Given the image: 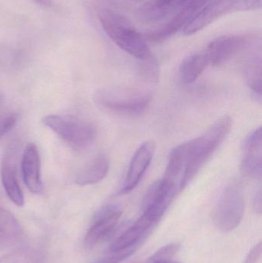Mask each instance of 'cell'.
I'll list each match as a JSON object with an SVG mask.
<instances>
[{"instance_id":"cell-11","label":"cell","mask_w":262,"mask_h":263,"mask_svg":"<svg viewBox=\"0 0 262 263\" xmlns=\"http://www.w3.org/2000/svg\"><path fill=\"white\" fill-rule=\"evenodd\" d=\"M16 151L15 145H12L6 150V155L3 156L1 163L2 183L6 194L12 202L23 206L25 203L24 196L20 188L17 177Z\"/></svg>"},{"instance_id":"cell-22","label":"cell","mask_w":262,"mask_h":263,"mask_svg":"<svg viewBox=\"0 0 262 263\" xmlns=\"http://www.w3.org/2000/svg\"><path fill=\"white\" fill-rule=\"evenodd\" d=\"M178 243H171L165 246L158 250L153 256H151L144 263H168L172 261V257L179 250Z\"/></svg>"},{"instance_id":"cell-19","label":"cell","mask_w":262,"mask_h":263,"mask_svg":"<svg viewBox=\"0 0 262 263\" xmlns=\"http://www.w3.org/2000/svg\"><path fill=\"white\" fill-rule=\"evenodd\" d=\"M261 54H251L245 62L243 73L249 87L257 95L261 94Z\"/></svg>"},{"instance_id":"cell-16","label":"cell","mask_w":262,"mask_h":263,"mask_svg":"<svg viewBox=\"0 0 262 263\" xmlns=\"http://www.w3.org/2000/svg\"><path fill=\"white\" fill-rule=\"evenodd\" d=\"M209 65V59L205 52L187 57L180 65V80L183 84H192L196 81Z\"/></svg>"},{"instance_id":"cell-25","label":"cell","mask_w":262,"mask_h":263,"mask_svg":"<svg viewBox=\"0 0 262 263\" xmlns=\"http://www.w3.org/2000/svg\"><path fill=\"white\" fill-rule=\"evenodd\" d=\"M254 208L255 212L258 213H261V191H259L255 195V199H254Z\"/></svg>"},{"instance_id":"cell-1","label":"cell","mask_w":262,"mask_h":263,"mask_svg":"<svg viewBox=\"0 0 262 263\" xmlns=\"http://www.w3.org/2000/svg\"><path fill=\"white\" fill-rule=\"evenodd\" d=\"M98 20L105 33L122 50L139 61L152 57L144 35L123 14L110 9H102Z\"/></svg>"},{"instance_id":"cell-17","label":"cell","mask_w":262,"mask_h":263,"mask_svg":"<svg viewBox=\"0 0 262 263\" xmlns=\"http://www.w3.org/2000/svg\"><path fill=\"white\" fill-rule=\"evenodd\" d=\"M23 235V230L16 218L9 211L0 208V247L16 243Z\"/></svg>"},{"instance_id":"cell-15","label":"cell","mask_w":262,"mask_h":263,"mask_svg":"<svg viewBox=\"0 0 262 263\" xmlns=\"http://www.w3.org/2000/svg\"><path fill=\"white\" fill-rule=\"evenodd\" d=\"M109 170V162L105 155L99 154L83 165L75 176L77 185H94L104 179Z\"/></svg>"},{"instance_id":"cell-14","label":"cell","mask_w":262,"mask_h":263,"mask_svg":"<svg viewBox=\"0 0 262 263\" xmlns=\"http://www.w3.org/2000/svg\"><path fill=\"white\" fill-rule=\"evenodd\" d=\"M190 0H151L138 11V17L146 22L161 21L175 14Z\"/></svg>"},{"instance_id":"cell-2","label":"cell","mask_w":262,"mask_h":263,"mask_svg":"<svg viewBox=\"0 0 262 263\" xmlns=\"http://www.w3.org/2000/svg\"><path fill=\"white\" fill-rule=\"evenodd\" d=\"M232 126V120L230 117H223L199 137L185 142L189 183L226 139Z\"/></svg>"},{"instance_id":"cell-23","label":"cell","mask_w":262,"mask_h":263,"mask_svg":"<svg viewBox=\"0 0 262 263\" xmlns=\"http://www.w3.org/2000/svg\"><path fill=\"white\" fill-rule=\"evenodd\" d=\"M137 248L127 249L121 251L112 252L109 256L102 259L99 263H120L132 256Z\"/></svg>"},{"instance_id":"cell-27","label":"cell","mask_w":262,"mask_h":263,"mask_svg":"<svg viewBox=\"0 0 262 263\" xmlns=\"http://www.w3.org/2000/svg\"><path fill=\"white\" fill-rule=\"evenodd\" d=\"M168 263H179L177 262H173V261H171V262H168Z\"/></svg>"},{"instance_id":"cell-7","label":"cell","mask_w":262,"mask_h":263,"mask_svg":"<svg viewBox=\"0 0 262 263\" xmlns=\"http://www.w3.org/2000/svg\"><path fill=\"white\" fill-rule=\"evenodd\" d=\"M252 42L253 37L246 34L221 35L208 45L205 53L209 59V65L221 66L248 49Z\"/></svg>"},{"instance_id":"cell-3","label":"cell","mask_w":262,"mask_h":263,"mask_svg":"<svg viewBox=\"0 0 262 263\" xmlns=\"http://www.w3.org/2000/svg\"><path fill=\"white\" fill-rule=\"evenodd\" d=\"M43 122L75 149L88 148L96 138V129L92 123L73 116H47Z\"/></svg>"},{"instance_id":"cell-6","label":"cell","mask_w":262,"mask_h":263,"mask_svg":"<svg viewBox=\"0 0 262 263\" xmlns=\"http://www.w3.org/2000/svg\"><path fill=\"white\" fill-rule=\"evenodd\" d=\"M261 7V0H210L183 28V34L193 35L228 14L257 10Z\"/></svg>"},{"instance_id":"cell-12","label":"cell","mask_w":262,"mask_h":263,"mask_svg":"<svg viewBox=\"0 0 262 263\" xmlns=\"http://www.w3.org/2000/svg\"><path fill=\"white\" fill-rule=\"evenodd\" d=\"M241 170L243 174L255 179H261L262 174L261 128L253 132L246 139L243 147Z\"/></svg>"},{"instance_id":"cell-24","label":"cell","mask_w":262,"mask_h":263,"mask_svg":"<svg viewBox=\"0 0 262 263\" xmlns=\"http://www.w3.org/2000/svg\"><path fill=\"white\" fill-rule=\"evenodd\" d=\"M262 251V244L261 242L257 244L256 246L253 247L249 252L246 257V260L244 263H257L259 260L260 257L261 256Z\"/></svg>"},{"instance_id":"cell-5","label":"cell","mask_w":262,"mask_h":263,"mask_svg":"<svg viewBox=\"0 0 262 263\" xmlns=\"http://www.w3.org/2000/svg\"><path fill=\"white\" fill-rule=\"evenodd\" d=\"M245 210L244 192L241 182L232 179L220 196L213 213L215 227L229 233L238 227Z\"/></svg>"},{"instance_id":"cell-13","label":"cell","mask_w":262,"mask_h":263,"mask_svg":"<svg viewBox=\"0 0 262 263\" xmlns=\"http://www.w3.org/2000/svg\"><path fill=\"white\" fill-rule=\"evenodd\" d=\"M22 174L23 180L31 193L39 194L43 192L41 161L36 145L29 143L25 148L22 159Z\"/></svg>"},{"instance_id":"cell-20","label":"cell","mask_w":262,"mask_h":263,"mask_svg":"<svg viewBox=\"0 0 262 263\" xmlns=\"http://www.w3.org/2000/svg\"><path fill=\"white\" fill-rule=\"evenodd\" d=\"M138 68L140 77L148 83H156L159 78V66L158 62L153 57L141 60Z\"/></svg>"},{"instance_id":"cell-26","label":"cell","mask_w":262,"mask_h":263,"mask_svg":"<svg viewBox=\"0 0 262 263\" xmlns=\"http://www.w3.org/2000/svg\"><path fill=\"white\" fill-rule=\"evenodd\" d=\"M36 4L39 5L44 8L52 7L53 5V0H33Z\"/></svg>"},{"instance_id":"cell-9","label":"cell","mask_w":262,"mask_h":263,"mask_svg":"<svg viewBox=\"0 0 262 263\" xmlns=\"http://www.w3.org/2000/svg\"><path fill=\"white\" fill-rule=\"evenodd\" d=\"M121 215V210L117 205H109L102 208L85 238L86 247L92 249L106 240L116 229Z\"/></svg>"},{"instance_id":"cell-21","label":"cell","mask_w":262,"mask_h":263,"mask_svg":"<svg viewBox=\"0 0 262 263\" xmlns=\"http://www.w3.org/2000/svg\"><path fill=\"white\" fill-rule=\"evenodd\" d=\"M5 98L0 95V136L6 134L18 121V114L12 111L5 110Z\"/></svg>"},{"instance_id":"cell-18","label":"cell","mask_w":262,"mask_h":263,"mask_svg":"<svg viewBox=\"0 0 262 263\" xmlns=\"http://www.w3.org/2000/svg\"><path fill=\"white\" fill-rule=\"evenodd\" d=\"M150 233L149 230L135 223L112 242L109 247V253L121 251L127 249L137 248L142 241L144 240Z\"/></svg>"},{"instance_id":"cell-8","label":"cell","mask_w":262,"mask_h":263,"mask_svg":"<svg viewBox=\"0 0 262 263\" xmlns=\"http://www.w3.org/2000/svg\"><path fill=\"white\" fill-rule=\"evenodd\" d=\"M210 0H190L180 8L172 18L160 27L146 34V41L153 43H162L175 35L195 17L201 8Z\"/></svg>"},{"instance_id":"cell-10","label":"cell","mask_w":262,"mask_h":263,"mask_svg":"<svg viewBox=\"0 0 262 263\" xmlns=\"http://www.w3.org/2000/svg\"><path fill=\"white\" fill-rule=\"evenodd\" d=\"M155 152V143L153 141H147L140 145L131 160L124 184L118 190V196L128 194L138 185L150 165Z\"/></svg>"},{"instance_id":"cell-4","label":"cell","mask_w":262,"mask_h":263,"mask_svg":"<svg viewBox=\"0 0 262 263\" xmlns=\"http://www.w3.org/2000/svg\"><path fill=\"white\" fill-rule=\"evenodd\" d=\"M95 100L98 106L111 112L135 115L141 114L149 106L152 95L135 89L106 88L96 92Z\"/></svg>"}]
</instances>
